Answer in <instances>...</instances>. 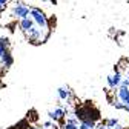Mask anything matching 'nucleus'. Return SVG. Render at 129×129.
Segmentation results:
<instances>
[{"label": "nucleus", "mask_w": 129, "mask_h": 129, "mask_svg": "<svg viewBox=\"0 0 129 129\" xmlns=\"http://www.w3.org/2000/svg\"><path fill=\"white\" fill-rule=\"evenodd\" d=\"M29 15H31L32 22H34L40 29H43V31L48 32V28H49V25H48V19H46V15L40 9H36V8L29 9Z\"/></svg>", "instance_id": "nucleus-1"}, {"label": "nucleus", "mask_w": 129, "mask_h": 129, "mask_svg": "<svg viewBox=\"0 0 129 129\" xmlns=\"http://www.w3.org/2000/svg\"><path fill=\"white\" fill-rule=\"evenodd\" d=\"M12 14L15 15L17 19H23L29 15V8H26L25 5H15L12 8Z\"/></svg>", "instance_id": "nucleus-2"}, {"label": "nucleus", "mask_w": 129, "mask_h": 129, "mask_svg": "<svg viewBox=\"0 0 129 129\" xmlns=\"http://www.w3.org/2000/svg\"><path fill=\"white\" fill-rule=\"evenodd\" d=\"M120 82H121V72H115V74H112V75H109L108 77V85H109V88H118V85H120Z\"/></svg>", "instance_id": "nucleus-3"}, {"label": "nucleus", "mask_w": 129, "mask_h": 129, "mask_svg": "<svg viewBox=\"0 0 129 129\" xmlns=\"http://www.w3.org/2000/svg\"><path fill=\"white\" fill-rule=\"evenodd\" d=\"M57 95H58V99L61 102H69V99H71V91H69L68 86H60L57 89Z\"/></svg>", "instance_id": "nucleus-4"}, {"label": "nucleus", "mask_w": 129, "mask_h": 129, "mask_svg": "<svg viewBox=\"0 0 129 129\" xmlns=\"http://www.w3.org/2000/svg\"><path fill=\"white\" fill-rule=\"evenodd\" d=\"M48 115H49L51 120H61L64 117V109L63 108H54V111H49L48 112Z\"/></svg>", "instance_id": "nucleus-5"}, {"label": "nucleus", "mask_w": 129, "mask_h": 129, "mask_svg": "<svg viewBox=\"0 0 129 129\" xmlns=\"http://www.w3.org/2000/svg\"><path fill=\"white\" fill-rule=\"evenodd\" d=\"M117 94H118V100L123 102V103H126V100L129 99V88L127 86H118Z\"/></svg>", "instance_id": "nucleus-6"}, {"label": "nucleus", "mask_w": 129, "mask_h": 129, "mask_svg": "<svg viewBox=\"0 0 129 129\" xmlns=\"http://www.w3.org/2000/svg\"><path fill=\"white\" fill-rule=\"evenodd\" d=\"M32 25H34V22H32L31 17H23V19H20V28H22V31L25 32V34L31 29Z\"/></svg>", "instance_id": "nucleus-7"}, {"label": "nucleus", "mask_w": 129, "mask_h": 129, "mask_svg": "<svg viewBox=\"0 0 129 129\" xmlns=\"http://www.w3.org/2000/svg\"><path fill=\"white\" fill-rule=\"evenodd\" d=\"M0 60H2V63L5 64V66H11V64H12V57H11V54L8 51L3 52V55L0 57Z\"/></svg>", "instance_id": "nucleus-8"}, {"label": "nucleus", "mask_w": 129, "mask_h": 129, "mask_svg": "<svg viewBox=\"0 0 129 129\" xmlns=\"http://www.w3.org/2000/svg\"><path fill=\"white\" fill-rule=\"evenodd\" d=\"M117 123H118V120H117V118H109V120H106L105 126H108V127H112V126H115Z\"/></svg>", "instance_id": "nucleus-9"}, {"label": "nucleus", "mask_w": 129, "mask_h": 129, "mask_svg": "<svg viewBox=\"0 0 129 129\" xmlns=\"http://www.w3.org/2000/svg\"><path fill=\"white\" fill-rule=\"evenodd\" d=\"M63 127H64V129H78V124H74V123H69V121H66Z\"/></svg>", "instance_id": "nucleus-10"}, {"label": "nucleus", "mask_w": 129, "mask_h": 129, "mask_svg": "<svg viewBox=\"0 0 129 129\" xmlns=\"http://www.w3.org/2000/svg\"><path fill=\"white\" fill-rule=\"evenodd\" d=\"M112 105H114L117 109H123V108H124V103H123V102H114Z\"/></svg>", "instance_id": "nucleus-11"}, {"label": "nucleus", "mask_w": 129, "mask_h": 129, "mask_svg": "<svg viewBox=\"0 0 129 129\" xmlns=\"http://www.w3.org/2000/svg\"><path fill=\"white\" fill-rule=\"evenodd\" d=\"M43 126H45V129H51L52 123H51V121H45V123H43Z\"/></svg>", "instance_id": "nucleus-12"}, {"label": "nucleus", "mask_w": 129, "mask_h": 129, "mask_svg": "<svg viewBox=\"0 0 129 129\" xmlns=\"http://www.w3.org/2000/svg\"><path fill=\"white\" fill-rule=\"evenodd\" d=\"M8 3V0H0V5H6Z\"/></svg>", "instance_id": "nucleus-13"}, {"label": "nucleus", "mask_w": 129, "mask_h": 129, "mask_svg": "<svg viewBox=\"0 0 129 129\" xmlns=\"http://www.w3.org/2000/svg\"><path fill=\"white\" fill-rule=\"evenodd\" d=\"M105 129H115V127H108V126H105Z\"/></svg>", "instance_id": "nucleus-14"}, {"label": "nucleus", "mask_w": 129, "mask_h": 129, "mask_svg": "<svg viewBox=\"0 0 129 129\" xmlns=\"http://www.w3.org/2000/svg\"><path fill=\"white\" fill-rule=\"evenodd\" d=\"M126 80H127V82H129V72H127V75H126Z\"/></svg>", "instance_id": "nucleus-15"}, {"label": "nucleus", "mask_w": 129, "mask_h": 129, "mask_svg": "<svg viewBox=\"0 0 129 129\" xmlns=\"http://www.w3.org/2000/svg\"><path fill=\"white\" fill-rule=\"evenodd\" d=\"M2 9H3V5H0V12H2Z\"/></svg>", "instance_id": "nucleus-16"}, {"label": "nucleus", "mask_w": 129, "mask_h": 129, "mask_svg": "<svg viewBox=\"0 0 129 129\" xmlns=\"http://www.w3.org/2000/svg\"><path fill=\"white\" fill-rule=\"evenodd\" d=\"M31 129H40V127H37V126H34V127H31Z\"/></svg>", "instance_id": "nucleus-17"}, {"label": "nucleus", "mask_w": 129, "mask_h": 129, "mask_svg": "<svg viewBox=\"0 0 129 129\" xmlns=\"http://www.w3.org/2000/svg\"><path fill=\"white\" fill-rule=\"evenodd\" d=\"M124 105H129V99H127V100H126V103H124Z\"/></svg>", "instance_id": "nucleus-18"}]
</instances>
